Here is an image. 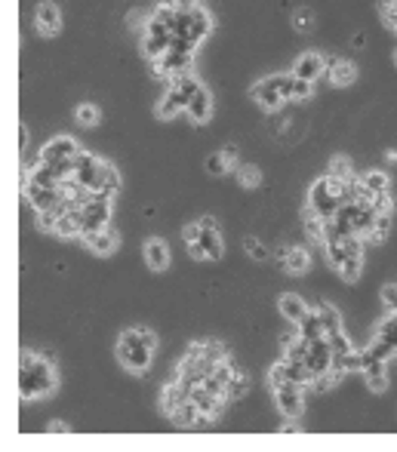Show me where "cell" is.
I'll return each instance as SVG.
<instances>
[{"mask_svg": "<svg viewBox=\"0 0 397 452\" xmlns=\"http://www.w3.org/2000/svg\"><path fill=\"white\" fill-rule=\"evenodd\" d=\"M339 206H342V197H339L336 185H333V178L330 176L317 178V182L311 185V191H308V209H314L323 222H330L333 216L339 213Z\"/></svg>", "mask_w": 397, "mask_h": 452, "instance_id": "277c9868", "label": "cell"}, {"mask_svg": "<svg viewBox=\"0 0 397 452\" xmlns=\"http://www.w3.org/2000/svg\"><path fill=\"white\" fill-rule=\"evenodd\" d=\"M185 400H191V388L176 376V381H169V385L163 388V412H167V416H173V412L182 407Z\"/></svg>", "mask_w": 397, "mask_h": 452, "instance_id": "2e32d148", "label": "cell"}, {"mask_svg": "<svg viewBox=\"0 0 397 452\" xmlns=\"http://www.w3.org/2000/svg\"><path fill=\"white\" fill-rule=\"evenodd\" d=\"M240 185H244V188H256V185H259V173H256L253 167H240Z\"/></svg>", "mask_w": 397, "mask_h": 452, "instance_id": "c3c4849f", "label": "cell"}, {"mask_svg": "<svg viewBox=\"0 0 397 452\" xmlns=\"http://www.w3.org/2000/svg\"><path fill=\"white\" fill-rule=\"evenodd\" d=\"M361 268H363V255H354V259H348L345 264L339 268V274L348 280V283H354L357 277H361Z\"/></svg>", "mask_w": 397, "mask_h": 452, "instance_id": "ab89813d", "label": "cell"}, {"mask_svg": "<svg viewBox=\"0 0 397 452\" xmlns=\"http://www.w3.org/2000/svg\"><path fill=\"white\" fill-rule=\"evenodd\" d=\"M295 25H299V31H311V13L308 10L295 13Z\"/></svg>", "mask_w": 397, "mask_h": 452, "instance_id": "f5cc1de1", "label": "cell"}, {"mask_svg": "<svg viewBox=\"0 0 397 452\" xmlns=\"http://www.w3.org/2000/svg\"><path fill=\"white\" fill-rule=\"evenodd\" d=\"M108 219H111V197L105 194H92V200L87 206H81V237L102 231Z\"/></svg>", "mask_w": 397, "mask_h": 452, "instance_id": "5b68a950", "label": "cell"}, {"mask_svg": "<svg viewBox=\"0 0 397 452\" xmlns=\"http://www.w3.org/2000/svg\"><path fill=\"white\" fill-rule=\"evenodd\" d=\"M244 246H246V253H250L256 262H265V259H268V249H265L256 237H246V240H244Z\"/></svg>", "mask_w": 397, "mask_h": 452, "instance_id": "ee69618b", "label": "cell"}, {"mask_svg": "<svg viewBox=\"0 0 397 452\" xmlns=\"http://www.w3.org/2000/svg\"><path fill=\"white\" fill-rule=\"evenodd\" d=\"M182 237H185V243H197V240H200V225H188Z\"/></svg>", "mask_w": 397, "mask_h": 452, "instance_id": "816d5d0a", "label": "cell"}, {"mask_svg": "<svg viewBox=\"0 0 397 452\" xmlns=\"http://www.w3.org/2000/svg\"><path fill=\"white\" fill-rule=\"evenodd\" d=\"M305 231L311 234V240H317V243H323L326 240V222L314 213V209H308L305 213Z\"/></svg>", "mask_w": 397, "mask_h": 452, "instance_id": "8d00e7d4", "label": "cell"}, {"mask_svg": "<svg viewBox=\"0 0 397 452\" xmlns=\"http://www.w3.org/2000/svg\"><path fill=\"white\" fill-rule=\"evenodd\" d=\"M145 262L151 271H167L169 249L163 246V240H145Z\"/></svg>", "mask_w": 397, "mask_h": 452, "instance_id": "d4e9b609", "label": "cell"}, {"mask_svg": "<svg viewBox=\"0 0 397 452\" xmlns=\"http://www.w3.org/2000/svg\"><path fill=\"white\" fill-rule=\"evenodd\" d=\"M191 400L197 403L200 416L209 418V416H216V412L222 409V400H225V397L213 394V391H209V388H204V385H197V388H194V391H191Z\"/></svg>", "mask_w": 397, "mask_h": 452, "instance_id": "44dd1931", "label": "cell"}, {"mask_svg": "<svg viewBox=\"0 0 397 452\" xmlns=\"http://www.w3.org/2000/svg\"><path fill=\"white\" fill-rule=\"evenodd\" d=\"M185 114H188L194 123H207V120H209V114H213V99H209V90H207V87H200V90L191 96L188 111H185Z\"/></svg>", "mask_w": 397, "mask_h": 452, "instance_id": "ffe728a7", "label": "cell"}, {"mask_svg": "<svg viewBox=\"0 0 397 452\" xmlns=\"http://www.w3.org/2000/svg\"><path fill=\"white\" fill-rule=\"evenodd\" d=\"M154 354V332L148 330H127L118 339V360L132 372H145Z\"/></svg>", "mask_w": 397, "mask_h": 452, "instance_id": "7a4b0ae2", "label": "cell"}, {"mask_svg": "<svg viewBox=\"0 0 397 452\" xmlns=\"http://www.w3.org/2000/svg\"><path fill=\"white\" fill-rule=\"evenodd\" d=\"M118 240H120L118 231L108 228V225H105L102 231H96V234H90V237H83V243H87L96 255H111L114 249H118Z\"/></svg>", "mask_w": 397, "mask_h": 452, "instance_id": "d6986e66", "label": "cell"}, {"mask_svg": "<svg viewBox=\"0 0 397 452\" xmlns=\"http://www.w3.org/2000/svg\"><path fill=\"white\" fill-rule=\"evenodd\" d=\"M118 191H120V176H118V169H114L111 163L102 160V173H99V188H96V194L114 197Z\"/></svg>", "mask_w": 397, "mask_h": 452, "instance_id": "83f0119b", "label": "cell"}, {"mask_svg": "<svg viewBox=\"0 0 397 452\" xmlns=\"http://www.w3.org/2000/svg\"><path fill=\"white\" fill-rule=\"evenodd\" d=\"M382 19H385L388 28L397 31V3H394V0H385V3H382Z\"/></svg>", "mask_w": 397, "mask_h": 452, "instance_id": "bcb514c9", "label": "cell"}, {"mask_svg": "<svg viewBox=\"0 0 397 452\" xmlns=\"http://www.w3.org/2000/svg\"><path fill=\"white\" fill-rule=\"evenodd\" d=\"M77 120H81L83 127H92V123L99 120V111L92 105H83V108H77Z\"/></svg>", "mask_w": 397, "mask_h": 452, "instance_id": "7dc6e473", "label": "cell"}, {"mask_svg": "<svg viewBox=\"0 0 397 452\" xmlns=\"http://www.w3.org/2000/svg\"><path fill=\"white\" fill-rule=\"evenodd\" d=\"M367 354H370V357H376V360H388V357H394V354H397V348H391L388 341L379 339L372 348H367Z\"/></svg>", "mask_w": 397, "mask_h": 452, "instance_id": "7bdbcfd3", "label": "cell"}, {"mask_svg": "<svg viewBox=\"0 0 397 452\" xmlns=\"http://www.w3.org/2000/svg\"><path fill=\"white\" fill-rule=\"evenodd\" d=\"M330 178L333 182H345V178H351V163L345 157H336L330 163Z\"/></svg>", "mask_w": 397, "mask_h": 452, "instance_id": "f35d334b", "label": "cell"}, {"mask_svg": "<svg viewBox=\"0 0 397 452\" xmlns=\"http://www.w3.org/2000/svg\"><path fill=\"white\" fill-rule=\"evenodd\" d=\"M274 403L286 418H299L302 416V385H293V381L277 385L274 388Z\"/></svg>", "mask_w": 397, "mask_h": 452, "instance_id": "7c38bea8", "label": "cell"}, {"mask_svg": "<svg viewBox=\"0 0 397 452\" xmlns=\"http://www.w3.org/2000/svg\"><path fill=\"white\" fill-rule=\"evenodd\" d=\"M99 173H102V160L99 157H92V154L87 151H81L74 157V182L81 185V188H90V191H96L99 188Z\"/></svg>", "mask_w": 397, "mask_h": 452, "instance_id": "9c48e42d", "label": "cell"}, {"mask_svg": "<svg viewBox=\"0 0 397 452\" xmlns=\"http://www.w3.org/2000/svg\"><path fill=\"white\" fill-rule=\"evenodd\" d=\"M363 379H367V385L372 388L376 394H382L388 388V376H385V360H376V357H370L367 351H363V366H361Z\"/></svg>", "mask_w": 397, "mask_h": 452, "instance_id": "9a60e30c", "label": "cell"}, {"mask_svg": "<svg viewBox=\"0 0 397 452\" xmlns=\"http://www.w3.org/2000/svg\"><path fill=\"white\" fill-rule=\"evenodd\" d=\"M191 62H194V52H188V50H176V46H169V50L163 52L160 59H154V71H158L160 77H169V80H173L176 74H188Z\"/></svg>", "mask_w": 397, "mask_h": 452, "instance_id": "52a82bcc", "label": "cell"}, {"mask_svg": "<svg viewBox=\"0 0 397 452\" xmlns=\"http://www.w3.org/2000/svg\"><path fill=\"white\" fill-rule=\"evenodd\" d=\"M25 142H28V127H19V151H25Z\"/></svg>", "mask_w": 397, "mask_h": 452, "instance_id": "db71d44e", "label": "cell"}, {"mask_svg": "<svg viewBox=\"0 0 397 452\" xmlns=\"http://www.w3.org/2000/svg\"><path fill=\"white\" fill-rule=\"evenodd\" d=\"M388 191V176L385 173H367L361 178V200H370L376 194H385Z\"/></svg>", "mask_w": 397, "mask_h": 452, "instance_id": "f1b7e54d", "label": "cell"}, {"mask_svg": "<svg viewBox=\"0 0 397 452\" xmlns=\"http://www.w3.org/2000/svg\"><path fill=\"white\" fill-rule=\"evenodd\" d=\"M305 366L311 372V381H314L317 376H326V372L333 369V348H330V341H326V336L311 341V354H308Z\"/></svg>", "mask_w": 397, "mask_h": 452, "instance_id": "4fadbf2b", "label": "cell"}, {"mask_svg": "<svg viewBox=\"0 0 397 452\" xmlns=\"http://www.w3.org/2000/svg\"><path fill=\"white\" fill-rule=\"evenodd\" d=\"M25 197L31 200V206H34L37 213H46V209H56L62 200L68 197V194H65V188H62V185H56V188H43V185L25 182Z\"/></svg>", "mask_w": 397, "mask_h": 452, "instance_id": "30bf717a", "label": "cell"}, {"mask_svg": "<svg viewBox=\"0 0 397 452\" xmlns=\"http://www.w3.org/2000/svg\"><path fill=\"white\" fill-rule=\"evenodd\" d=\"M81 154V148L71 136H59L53 139V142H46V148L41 151V160L50 163V167H56L62 178H71L74 176V157Z\"/></svg>", "mask_w": 397, "mask_h": 452, "instance_id": "3957f363", "label": "cell"}, {"mask_svg": "<svg viewBox=\"0 0 397 452\" xmlns=\"http://www.w3.org/2000/svg\"><path fill=\"white\" fill-rule=\"evenodd\" d=\"M394 62H397V52H394Z\"/></svg>", "mask_w": 397, "mask_h": 452, "instance_id": "9f6ffc18", "label": "cell"}, {"mask_svg": "<svg viewBox=\"0 0 397 452\" xmlns=\"http://www.w3.org/2000/svg\"><path fill=\"white\" fill-rule=\"evenodd\" d=\"M188 102H191V96H185V92L176 90V87H169L167 96H163L160 105H158V117L169 120V117H176L179 111H188Z\"/></svg>", "mask_w": 397, "mask_h": 452, "instance_id": "e0dca14e", "label": "cell"}, {"mask_svg": "<svg viewBox=\"0 0 397 452\" xmlns=\"http://www.w3.org/2000/svg\"><path fill=\"white\" fill-rule=\"evenodd\" d=\"M379 339L388 341L391 348H397V314H391L388 320L382 323V330H379Z\"/></svg>", "mask_w": 397, "mask_h": 452, "instance_id": "60d3db41", "label": "cell"}, {"mask_svg": "<svg viewBox=\"0 0 397 452\" xmlns=\"http://www.w3.org/2000/svg\"><path fill=\"white\" fill-rule=\"evenodd\" d=\"M271 388H277V385H284V381H293V385H308L311 381V372H308V366L305 363H293V360H280L271 366Z\"/></svg>", "mask_w": 397, "mask_h": 452, "instance_id": "8fae6325", "label": "cell"}, {"mask_svg": "<svg viewBox=\"0 0 397 452\" xmlns=\"http://www.w3.org/2000/svg\"><path fill=\"white\" fill-rule=\"evenodd\" d=\"M56 388V372H53V363L43 360L37 354H25L19 366V394L25 400H34V397H43Z\"/></svg>", "mask_w": 397, "mask_h": 452, "instance_id": "6da1fadb", "label": "cell"}, {"mask_svg": "<svg viewBox=\"0 0 397 452\" xmlns=\"http://www.w3.org/2000/svg\"><path fill=\"white\" fill-rule=\"evenodd\" d=\"M284 264H286V271H293V274H302V271H305L308 264H311L308 249H286Z\"/></svg>", "mask_w": 397, "mask_h": 452, "instance_id": "836d02e7", "label": "cell"}, {"mask_svg": "<svg viewBox=\"0 0 397 452\" xmlns=\"http://www.w3.org/2000/svg\"><path fill=\"white\" fill-rule=\"evenodd\" d=\"M363 366V354H354V351H345V354H333V372L345 376V372H361Z\"/></svg>", "mask_w": 397, "mask_h": 452, "instance_id": "f546056e", "label": "cell"}, {"mask_svg": "<svg viewBox=\"0 0 397 452\" xmlns=\"http://www.w3.org/2000/svg\"><path fill=\"white\" fill-rule=\"evenodd\" d=\"M394 3H397V0H394Z\"/></svg>", "mask_w": 397, "mask_h": 452, "instance_id": "6f0895ef", "label": "cell"}, {"mask_svg": "<svg viewBox=\"0 0 397 452\" xmlns=\"http://www.w3.org/2000/svg\"><path fill=\"white\" fill-rule=\"evenodd\" d=\"M34 22H37V31H41L43 37H53V34H59V25H62V19H59V10L53 3H41L37 6V15H34Z\"/></svg>", "mask_w": 397, "mask_h": 452, "instance_id": "7402d4cb", "label": "cell"}, {"mask_svg": "<svg viewBox=\"0 0 397 452\" xmlns=\"http://www.w3.org/2000/svg\"><path fill=\"white\" fill-rule=\"evenodd\" d=\"M209 28H213V19H209V13L200 10V6H191V43L204 41V37L209 34Z\"/></svg>", "mask_w": 397, "mask_h": 452, "instance_id": "4316f807", "label": "cell"}, {"mask_svg": "<svg viewBox=\"0 0 397 452\" xmlns=\"http://www.w3.org/2000/svg\"><path fill=\"white\" fill-rule=\"evenodd\" d=\"M280 314H284L286 317V320H290V323H299L302 320V317H305L308 314V308H305V302H302V299H295V295H284V299H280Z\"/></svg>", "mask_w": 397, "mask_h": 452, "instance_id": "4dcf8cb0", "label": "cell"}, {"mask_svg": "<svg viewBox=\"0 0 397 452\" xmlns=\"http://www.w3.org/2000/svg\"><path fill=\"white\" fill-rule=\"evenodd\" d=\"M169 3L179 6V10H191V6H194V0H169Z\"/></svg>", "mask_w": 397, "mask_h": 452, "instance_id": "11a10c76", "label": "cell"}, {"mask_svg": "<svg viewBox=\"0 0 397 452\" xmlns=\"http://www.w3.org/2000/svg\"><path fill=\"white\" fill-rule=\"evenodd\" d=\"M317 320H321V326H323V336L342 330V314L333 305H321V308H317Z\"/></svg>", "mask_w": 397, "mask_h": 452, "instance_id": "d6a6232c", "label": "cell"}, {"mask_svg": "<svg viewBox=\"0 0 397 452\" xmlns=\"http://www.w3.org/2000/svg\"><path fill=\"white\" fill-rule=\"evenodd\" d=\"M326 341H330V348H333V354H345V351H351V341H348L345 332H330L326 336Z\"/></svg>", "mask_w": 397, "mask_h": 452, "instance_id": "b9f144b4", "label": "cell"}, {"mask_svg": "<svg viewBox=\"0 0 397 452\" xmlns=\"http://www.w3.org/2000/svg\"><path fill=\"white\" fill-rule=\"evenodd\" d=\"M253 99L265 108V111H277V108L286 102V99H284V77L274 74V77H265V80H259L253 87Z\"/></svg>", "mask_w": 397, "mask_h": 452, "instance_id": "ba28073f", "label": "cell"}, {"mask_svg": "<svg viewBox=\"0 0 397 452\" xmlns=\"http://www.w3.org/2000/svg\"><path fill=\"white\" fill-rule=\"evenodd\" d=\"M31 185H43V188H56V185H62L65 178H62V173L56 167H50V163H37V167H31V176H28Z\"/></svg>", "mask_w": 397, "mask_h": 452, "instance_id": "cb8c5ba5", "label": "cell"}, {"mask_svg": "<svg viewBox=\"0 0 397 452\" xmlns=\"http://www.w3.org/2000/svg\"><path fill=\"white\" fill-rule=\"evenodd\" d=\"M284 77V99L286 102H305L311 99V80H302L295 74H280Z\"/></svg>", "mask_w": 397, "mask_h": 452, "instance_id": "603a6c76", "label": "cell"}, {"mask_svg": "<svg viewBox=\"0 0 397 452\" xmlns=\"http://www.w3.org/2000/svg\"><path fill=\"white\" fill-rule=\"evenodd\" d=\"M370 204L376 213H391V197H388V191L385 194H376V197H370Z\"/></svg>", "mask_w": 397, "mask_h": 452, "instance_id": "f907efd6", "label": "cell"}, {"mask_svg": "<svg viewBox=\"0 0 397 452\" xmlns=\"http://www.w3.org/2000/svg\"><path fill=\"white\" fill-rule=\"evenodd\" d=\"M169 418H173V422H179V425H194V422H200V418H204V416H200L197 403H194V400H185L182 407H179V409H176Z\"/></svg>", "mask_w": 397, "mask_h": 452, "instance_id": "e575fe53", "label": "cell"}, {"mask_svg": "<svg viewBox=\"0 0 397 452\" xmlns=\"http://www.w3.org/2000/svg\"><path fill=\"white\" fill-rule=\"evenodd\" d=\"M326 68H330V80L336 83V87H348V83H354V65L345 59H336V62H326Z\"/></svg>", "mask_w": 397, "mask_h": 452, "instance_id": "484cf974", "label": "cell"}, {"mask_svg": "<svg viewBox=\"0 0 397 452\" xmlns=\"http://www.w3.org/2000/svg\"><path fill=\"white\" fill-rule=\"evenodd\" d=\"M388 231H391V213H379L376 222H372V228H370V234H367V240L382 243V240L388 237Z\"/></svg>", "mask_w": 397, "mask_h": 452, "instance_id": "d590c367", "label": "cell"}, {"mask_svg": "<svg viewBox=\"0 0 397 452\" xmlns=\"http://www.w3.org/2000/svg\"><path fill=\"white\" fill-rule=\"evenodd\" d=\"M246 388H250V379H246L244 372H237V376L228 381V388H225V397H228V400H235V397H244Z\"/></svg>", "mask_w": 397, "mask_h": 452, "instance_id": "74e56055", "label": "cell"}, {"mask_svg": "<svg viewBox=\"0 0 397 452\" xmlns=\"http://www.w3.org/2000/svg\"><path fill=\"white\" fill-rule=\"evenodd\" d=\"M323 68H326V62H323L321 52H305V56H302V59L293 65V74L302 77V80H311V83H314L317 77L323 74Z\"/></svg>", "mask_w": 397, "mask_h": 452, "instance_id": "ac0fdd59", "label": "cell"}, {"mask_svg": "<svg viewBox=\"0 0 397 452\" xmlns=\"http://www.w3.org/2000/svg\"><path fill=\"white\" fill-rule=\"evenodd\" d=\"M200 225V249H204V255L207 259H222V253H225V243H222V234L216 231V222L209 219V216H204V219L197 222Z\"/></svg>", "mask_w": 397, "mask_h": 452, "instance_id": "5bb4252c", "label": "cell"}, {"mask_svg": "<svg viewBox=\"0 0 397 452\" xmlns=\"http://www.w3.org/2000/svg\"><path fill=\"white\" fill-rule=\"evenodd\" d=\"M142 46H145V56L148 59H160L163 52L173 46V31H169V25L163 19H158V15H151L148 19V25H145V41H142Z\"/></svg>", "mask_w": 397, "mask_h": 452, "instance_id": "8992f818", "label": "cell"}, {"mask_svg": "<svg viewBox=\"0 0 397 452\" xmlns=\"http://www.w3.org/2000/svg\"><path fill=\"white\" fill-rule=\"evenodd\" d=\"M207 169H209V173H213V176H222L225 169H228V157H225L222 151H219V154H213V157L207 160Z\"/></svg>", "mask_w": 397, "mask_h": 452, "instance_id": "f6af8a7d", "label": "cell"}, {"mask_svg": "<svg viewBox=\"0 0 397 452\" xmlns=\"http://www.w3.org/2000/svg\"><path fill=\"white\" fill-rule=\"evenodd\" d=\"M382 302H385V308L391 311V314H397V286L394 283H388L382 290Z\"/></svg>", "mask_w": 397, "mask_h": 452, "instance_id": "681fc988", "label": "cell"}, {"mask_svg": "<svg viewBox=\"0 0 397 452\" xmlns=\"http://www.w3.org/2000/svg\"><path fill=\"white\" fill-rule=\"evenodd\" d=\"M295 326H299V336L302 339H308V341L323 339V326H321V320H317V311H308V314L302 317Z\"/></svg>", "mask_w": 397, "mask_h": 452, "instance_id": "1f68e13d", "label": "cell"}]
</instances>
